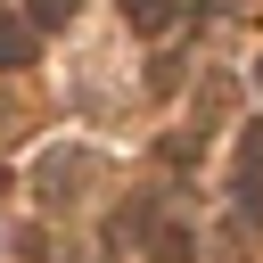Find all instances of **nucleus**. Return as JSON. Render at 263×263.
Instances as JSON below:
<instances>
[{
    "label": "nucleus",
    "mask_w": 263,
    "mask_h": 263,
    "mask_svg": "<svg viewBox=\"0 0 263 263\" xmlns=\"http://www.w3.org/2000/svg\"><path fill=\"white\" fill-rule=\"evenodd\" d=\"M66 16H74V0H33V25H41V33H58Z\"/></svg>",
    "instance_id": "6"
},
{
    "label": "nucleus",
    "mask_w": 263,
    "mask_h": 263,
    "mask_svg": "<svg viewBox=\"0 0 263 263\" xmlns=\"http://www.w3.org/2000/svg\"><path fill=\"white\" fill-rule=\"evenodd\" d=\"M8 189H16V173H8V164H0V197H8Z\"/></svg>",
    "instance_id": "8"
},
{
    "label": "nucleus",
    "mask_w": 263,
    "mask_h": 263,
    "mask_svg": "<svg viewBox=\"0 0 263 263\" xmlns=\"http://www.w3.org/2000/svg\"><path fill=\"white\" fill-rule=\"evenodd\" d=\"M238 214L263 222V164H238Z\"/></svg>",
    "instance_id": "4"
},
{
    "label": "nucleus",
    "mask_w": 263,
    "mask_h": 263,
    "mask_svg": "<svg viewBox=\"0 0 263 263\" xmlns=\"http://www.w3.org/2000/svg\"><path fill=\"white\" fill-rule=\"evenodd\" d=\"M123 16H132L140 33H173V25H181V0H123Z\"/></svg>",
    "instance_id": "2"
},
{
    "label": "nucleus",
    "mask_w": 263,
    "mask_h": 263,
    "mask_svg": "<svg viewBox=\"0 0 263 263\" xmlns=\"http://www.w3.org/2000/svg\"><path fill=\"white\" fill-rule=\"evenodd\" d=\"M0 66H33V25L0 16Z\"/></svg>",
    "instance_id": "3"
},
{
    "label": "nucleus",
    "mask_w": 263,
    "mask_h": 263,
    "mask_svg": "<svg viewBox=\"0 0 263 263\" xmlns=\"http://www.w3.org/2000/svg\"><path fill=\"white\" fill-rule=\"evenodd\" d=\"M90 173H99L90 156H66V148H58V156L41 164V189H58V197H66V189H74V181H90Z\"/></svg>",
    "instance_id": "1"
},
{
    "label": "nucleus",
    "mask_w": 263,
    "mask_h": 263,
    "mask_svg": "<svg viewBox=\"0 0 263 263\" xmlns=\"http://www.w3.org/2000/svg\"><path fill=\"white\" fill-rule=\"evenodd\" d=\"M255 82H263V66H255Z\"/></svg>",
    "instance_id": "9"
},
{
    "label": "nucleus",
    "mask_w": 263,
    "mask_h": 263,
    "mask_svg": "<svg viewBox=\"0 0 263 263\" xmlns=\"http://www.w3.org/2000/svg\"><path fill=\"white\" fill-rule=\"evenodd\" d=\"M189 247H197L189 230H164V238H156V263H189Z\"/></svg>",
    "instance_id": "5"
},
{
    "label": "nucleus",
    "mask_w": 263,
    "mask_h": 263,
    "mask_svg": "<svg viewBox=\"0 0 263 263\" xmlns=\"http://www.w3.org/2000/svg\"><path fill=\"white\" fill-rule=\"evenodd\" d=\"M247 164H263V123H255V132H247Z\"/></svg>",
    "instance_id": "7"
}]
</instances>
